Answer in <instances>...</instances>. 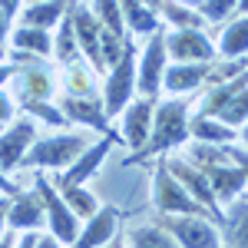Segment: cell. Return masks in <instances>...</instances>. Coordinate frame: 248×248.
<instances>
[{"label": "cell", "instance_id": "45", "mask_svg": "<svg viewBox=\"0 0 248 248\" xmlns=\"http://www.w3.org/2000/svg\"><path fill=\"white\" fill-rule=\"evenodd\" d=\"M103 248H123V238H119V235H116L113 242H106V245H103Z\"/></svg>", "mask_w": 248, "mask_h": 248}, {"label": "cell", "instance_id": "15", "mask_svg": "<svg viewBox=\"0 0 248 248\" xmlns=\"http://www.w3.org/2000/svg\"><path fill=\"white\" fill-rule=\"evenodd\" d=\"M116 229H119V209L116 205H99L93 218H86L79 225V235L70 248H103L106 242L116 238Z\"/></svg>", "mask_w": 248, "mask_h": 248}, {"label": "cell", "instance_id": "22", "mask_svg": "<svg viewBox=\"0 0 248 248\" xmlns=\"http://www.w3.org/2000/svg\"><path fill=\"white\" fill-rule=\"evenodd\" d=\"M119 3V10H123V23L133 30V33H142V37H149L159 30V14H153L149 7H142L139 0H116Z\"/></svg>", "mask_w": 248, "mask_h": 248}, {"label": "cell", "instance_id": "29", "mask_svg": "<svg viewBox=\"0 0 248 248\" xmlns=\"http://www.w3.org/2000/svg\"><path fill=\"white\" fill-rule=\"evenodd\" d=\"M159 14L169 20L175 30H202V23H205L199 10H192V7H182V3H172V0H162Z\"/></svg>", "mask_w": 248, "mask_h": 248}, {"label": "cell", "instance_id": "3", "mask_svg": "<svg viewBox=\"0 0 248 248\" xmlns=\"http://www.w3.org/2000/svg\"><path fill=\"white\" fill-rule=\"evenodd\" d=\"M33 192H37L40 202H43V218H46V229H50V235L57 238L60 245H73L83 222H79L77 215L70 212V205L63 202V195L57 192V186H53L46 175H37Z\"/></svg>", "mask_w": 248, "mask_h": 248}, {"label": "cell", "instance_id": "32", "mask_svg": "<svg viewBox=\"0 0 248 248\" xmlns=\"http://www.w3.org/2000/svg\"><path fill=\"white\" fill-rule=\"evenodd\" d=\"M235 10H238V0H202L199 3V14H202V20H209V23H222Z\"/></svg>", "mask_w": 248, "mask_h": 248}, {"label": "cell", "instance_id": "21", "mask_svg": "<svg viewBox=\"0 0 248 248\" xmlns=\"http://www.w3.org/2000/svg\"><path fill=\"white\" fill-rule=\"evenodd\" d=\"M189 136H195V139L205 142V146H229V142H235L238 129H232V126L212 119V116H192L189 119Z\"/></svg>", "mask_w": 248, "mask_h": 248}, {"label": "cell", "instance_id": "10", "mask_svg": "<svg viewBox=\"0 0 248 248\" xmlns=\"http://www.w3.org/2000/svg\"><path fill=\"white\" fill-rule=\"evenodd\" d=\"M37 142V123L33 119H17L10 123L3 133H0V169L10 172V169H20L23 155L30 153V146Z\"/></svg>", "mask_w": 248, "mask_h": 248}, {"label": "cell", "instance_id": "37", "mask_svg": "<svg viewBox=\"0 0 248 248\" xmlns=\"http://www.w3.org/2000/svg\"><path fill=\"white\" fill-rule=\"evenodd\" d=\"M0 192H3V195H7V199H10V195H17V186H14V182H10V179H7V172L0 169Z\"/></svg>", "mask_w": 248, "mask_h": 248}, {"label": "cell", "instance_id": "36", "mask_svg": "<svg viewBox=\"0 0 248 248\" xmlns=\"http://www.w3.org/2000/svg\"><path fill=\"white\" fill-rule=\"evenodd\" d=\"M0 10H3L7 17L14 20V17L20 14V10H23V0H0Z\"/></svg>", "mask_w": 248, "mask_h": 248}, {"label": "cell", "instance_id": "39", "mask_svg": "<svg viewBox=\"0 0 248 248\" xmlns=\"http://www.w3.org/2000/svg\"><path fill=\"white\" fill-rule=\"evenodd\" d=\"M10 37V17L0 10V50H3V40Z\"/></svg>", "mask_w": 248, "mask_h": 248}, {"label": "cell", "instance_id": "23", "mask_svg": "<svg viewBox=\"0 0 248 248\" xmlns=\"http://www.w3.org/2000/svg\"><path fill=\"white\" fill-rule=\"evenodd\" d=\"M215 53H222V57H229V60L245 57L248 53V17H238L225 27V33L218 37Z\"/></svg>", "mask_w": 248, "mask_h": 248}, {"label": "cell", "instance_id": "7", "mask_svg": "<svg viewBox=\"0 0 248 248\" xmlns=\"http://www.w3.org/2000/svg\"><path fill=\"white\" fill-rule=\"evenodd\" d=\"M70 20H73V33H77V46H79V57L83 63L96 70V73H106V57H103V37L109 30L99 27V20L93 17L90 7H73L70 10Z\"/></svg>", "mask_w": 248, "mask_h": 248}, {"label": "cell", "instance_id": "34", "mask_svg": "<svg viewBox=\"0 0 248 248\" xmlns=\"http://www.w3.org/2000/svg\"><path fill=\"white\" fill-rule=\"evenodd\" d=\"M10 119H14V99L0 90V126H3V123H10Z\"/></svg>", "mask_w": 248, "mask_h": 248}, {"label": "cell", "instance_id": "44", "mask_svg": "<svg viewBox=\"0 0 248 248\" xmlns=\"http://www.w3.org/2000/svg\"><path fill=\"white\" fill-rule=\"evenodd\" d=\"M17 245V238H14V235H3V238H0V248H14Z\"/></svg>", "mask_w": 248, "mask_h": 248}, {"label": "cell", "instance_id": "30", "mask_svg": "<svg viewBox=\"0 0 248 248\" xmlns=\"http://www.w3.org/2000/svg\"><path fill=\"white\" fill-rule=\"evenodd\" d=\"M129 248H175V238L162 225H139L129 232Z\"/></svg>", "mask_w": 248, "mask_h": 248}, {"label": "cell", "instance_id": "11", "mask_svg": "<svg viewBox=\"0 0 248 248\" xmlns=\"http://www.w3.org/2000/svg\"><path fill=\"white\" fill-rule=\"evenodd\" d=\"M166 53L175 63H212L215 46L202 30H172L166 33Z\"/></svg>", "mask_w": 248, "mask_h": 248}, {"label": "cell", "instance_id": "27", "mask_svg": "<svg viewBox=\"0 0 248 248\" xmlns=\"http://www.w3.org/2000/svg\"><path fill=\"white\" fill-rule=\"evenodd\" d=\"M53 53H57V60L63 63V66H70V63H77L79 57V46H77V33H73V20H70V14L57 23V37H53Z\"/></svg>", "mask_w": 248, "mask_h": 248}, {"label": "cell", "instance_id": "33", "mask_svg": "<svg viewBox=\"0 0 248 248\" xmlns=\"http://www.w3.org/2000/svg\"><path fill=\"white\" fill-rule=\"evenodd\" d=\"M23 113L37 116V119H43V123H50V126H66V116L60 113V106H53V103H17Z\"/></svg>", "mask_w": 248, "mask_h": 248}, {"label": "cell", "instance_id": "35", "mask_svg": "<svg viewBox=\"0 0 248 248\" xmlns=\"http://www.w3.org/2000/svg\"><path fill=\"white\" fill-rule=\"evenodd\" d=\"M225 153H229L232 162H238V166L245 169V179H248V153H242V149H232V146H225Z\"/></svg>", "mask_w": 248, "mask_h": 248}, {"label": "cell", "instance_id": "1", "mask_svg": "<svg viewBox=\"0 0 248 248\" xmlns=\"http://www.w3.org/2000/svg\"><path fill=\"white\" fill-rule=\"evenodd\" d=\"M189 139V99H162V103H155V113H153V129H149V139H146V146L133 155V159H126V166L129 162H146V159H159V155H166L172 146H182Z\"/></svg>", "mask_w": 248, "mask_h": 248}, {"label": "cell", "instance_id": "48", "mask_svg": "<svg viewBox=\"0 0 248 248\" xmlns=\"http://www.w3.org/2000/svg\"><path fill=\"white\" fill-rule=\"evenodd\" d=\"M238 136H242V139H245V142H248V119H245V123H242V133H238Z\"/></svg>", "mask_w": 248, "mask_h": 248}, {"label": "cell", "instance_id": "8", "mask_svg": "<svg viewBox=\"0 0 248 248\" xmlns=\"http://www.w3.org/2000/svg\"><path fill=\"white\" fill-rule=\"evenodd\" d=\"M169 66V53H166V33L155 30L149 33V43L142 50V57L136 63V90L142 96H155L162 90V73Z\"/></svg>", "mask_w": 248, "mask_h": 248}, {"label": "cell", "instance_id": "20", "mask_svg": "<svg viewBox=\"0 0 248 248\" xmlns=\"http://www.w3.org/2000/svg\"><path fill=\"white\" fill-rule=\"evenodd\" d=\"M14 40V50L17 53H27V57H50L53 53V37H50V30H40V27H27V23H20L17 30L10 33Z\"/></svg>", "mask_w": 248, "mask_h": 248}, {"label": "cell", "instance_id": "9", "mask_svg": "<svg viewBox=\"0 0 248 248\" xmlns=\"http://www.w3.org/2000/svg\"><path fill=\"white\" fill-rule=\"evenodd\" d=\"M166 166H169V172L175 175V182L212 215V222H222V218H225L222 209H218V199H215V192H212V186H209V179H205V172L199 169V166H192L186 159H166Z\"/></svg>", "mask_w": 248, "mask_h": 248}, {"label": "cell", "instance_id": "19", "mask_svg": "<svg viewBox=\"0 0 248 248\" xmlns=\"http://www.w3.org/2000/svg\"><path fill=\"white\" fill-rule=\"evenodd\" d=\"M73 7H77V0H40V3H30V7L20 10V23L50 30V27H57Z\"/></svg>", "mask_w": 248, "mask_h": 248}, {"label": "cell", "instance_id": "41", "mask_svg": "<svg viewBox=\"0 0 248 248\" xmlns=\"http://www.w3.org/2000/svg\"><path fill=\"white\" fill-rule=\"evenodd\" d=\"M37 245V232H23V235H20V242L14 248H33Z\"/></svg>", "mask_w": 248, "mask_h": 248}, {"label": "cell", "instance_id": "6", "mask_svg": "<svg viewBox=\"0 0 248 248\" xmlns=\"http://www.w3.org/2000/svg\"><path fill=\"white\" fill-rule=\"evenodd\" d=\"M155 225L169 232L179 248H222L218 229L205 215H162Z\"/></svg>", "mask_w": 248, "mask_h": 248}, {"label": "cell", "instance_id": "24", "mask_svg": "<svg viewBox=\"0 0 248 248\" xmlns=\"http://www.w3.org/2000/svg\"><path fill=\"white\" fill-rule=\"evenodd\" d=\"M225 222V235H229L232 248H248V199H232Z\"/></svg>", "mask_w": 248, "mask_h": 248}, {"label": "cell", "instance_id": "43", "mask_svg": "<svg viewBox=\"0 0 248 248\" xmlns=\"http://www.w3.org/2000/svg\"><path fill=\"white\" fill-rule=\"evenodd\" d=\"M139 3H142V7H149L153 14H159V7H162V0H139Z\"/></svg>", "mask_w": 248, "mask_h": 248}, {"label": "cell", "instance_id": "26", "mask_svg": "<svg viewBox=\"0 0 248 248\" xmlns=\"http://www.w3.org/2000/svg\"><path fill=\"white\" fill-rule=\"evenodd\" d=\"M63 90L66 96H96L93 90V70L77 60V63H70V66H63Z\"/></svg>", "mask_w": 248, "mask_h": 248}, {"label": "cell", "instance_id": "14", "mask_svg": "<svg viewBox=\"0 0 248 248\" xmlns=\"http://www.w3.org/2000/svg\"><path fill=\"white\" fill-rule=\"evenodd\" d=\"M153 113H155V96H139L123 109V139L133 146L136 153L146 146L149 129H153Z\"/></svg>", "mask_w": 248, "mask_h": 248}, {"label": "cell", "instance_id": "42", "mask_svg": "<svg viewBox=\"0 0 248 248\" xmlns=\"http://www.w3.org/2000/svg\"><path fill=\"white\" fill-rule=\"evenodd\" d=\"M7 205H10V199H0V238L7 235Z\"/></svg>", "mask_w": 248, "mask_h": 248}, {"label": "cell", "instance_id": "4", "mask_svg": "<svg viewBox=\"0 0 248 248\" xmlns=\"http://www.w3.org/2000/svg\"><path fill=\"white\" fill-rule=\"evenodd\" d=\"M153 202L162 215H205L212 218L209 212L202 209L189 192L175 182V175L166 166V155H159V166H155V179H153Z\"/></svg>", "mask_w": 248, "mask_h": 248}, {"label": "cell", "instance_id": "49", "mask_svg": "<svg viewBox=\"0 0 248 248\" xmlns=\"http://www.w3.org/2000/svg\"><path fill=\"white\" fill-rule=\"evenodd\" d=\"M30 3H40V0H30Z\"/></svg>", "mask_w": 248, "mask_h": 248}, {"label": "cell", "instance_id": "16", "mask_svg": "<svg viewBox=\"0 0 248 248\" xmlns=\"http://www.w3.org/2000/svg\"><path fill=\"white\" fill-rule=\"evenodd\" d=\"M17 103H50L53 96V73L43 63H30L17 70Z\"/></svg>", "mask_w": 248, "mask_h": 248}, {"label": "cell", "instance_id": "18", "mask_svg": "<svg viewBox=\"0 0 248 248\" xmlns=\"http://www.w3.org/2000/svg\"><path fill=\"white\" fill-rule=\"evenodd\" d=\"M205 73H209V63H172L162 73V90H169L172 96L195 93L202 86Z\"/></svg>", "mask_w": 248, "mask_h": 248}, {"label": "cell", "instance_id": "40", "mask_svg": "<svg viewBox=\"0 0 248 248\" xmlns=\"http://www.w3.org/2000/svg\"><path fill=\"white\" fill-rule=\"evenodd\" d=\"M33 248H63V245H60L53 235H37V245Z\"/></svg>", "mask_w": 248, "mask_h": 248}, {"label": "cell", "instance_id": "28", "mask_svg": "<svg viewBox=\"0 0 248 248\" xmlns=\"http://www.w3.org/2000/svg\"><path fill=\"white\" fill-rule=\"evenodd\" d=\"M93 17L99 20V27L103 30H109L113 37L126 40V23H123V10H119V3L116 0H93Z\"/></svg>", "mask_w": 248, "mask_h": 248}, {"label": "cell", "instance_id": "38", "mask_svg": "<svg viewBox=\"0 0 248 248\" xmlns=\"http://www.w3.org/2000/svg\"><path fill=\"white\" fill-rule=\"evenodd\" d=\"M14 77H17V66L14 63H0V90H3L7 79H14Z\"/></svg>", "mask_w": 248, "mask_h": 248}, {"label": "cell", "instance_id": "46", "mask_svg": "<svg viewBox=\"0 0 248 248\" xmlns=\"http://www.w3.org/2000/svg\"><path fill=\"white\" fill-rule=\"evenodd\" d=\"M172 3H182V7H199L202 0H172Z\"/></svg>", "mask_w": 248, "mask_h": 248}, {"label": "cell", "instance_id": "31", "mask_svg": "<svg viewBox=\"0 0 248 248\" xmlns=\"http://www.w3.org/2000/svg\"><path fill=\"white\" fill-rule=\"evenodd\" d=\"M215 119H218V123H225V126H232V129H238V126L248 119V86L232 96L229 103L222 106V113L215 116Z\"/></svg>", "mask_w": 248, "mask_h": 248}, {"label": "cell", "instance_id": "25", "mask_svg": "<svg viewBox=\"0 0 248 248\" xmlns=\"http://www.w3.org/2000/svg\"><path fill=\"white\" fill-rule=\"evenodd\" d=\"M57 192L63 195V202L70 205V212L77 215V218H93L96 212H99V202H96V195L86 186H57Z\"/></svg>", "mask_w": 248, "mask_h": 248}, {"label": "cell", "instance_id": "12", "mask_svg": "<svg viewBox=\"0 0 248 248\" xmlns=\"http://www.w3.org/2000/svg\"><path fill=\"white\" fill-rule=\"evenodd\" d=\"M60 113L66 116V123H83L96 129L99 136H109V139H119V133L109 129V119H106V109H103V99L96 96H63L60 99Z\"/></svg>", "mask_w": 248, "mask_h": 248}, {"label": "cell", "instance_id": "2", "mask_svg": "<svg viewBox=\"0 0 248 248\" xmlns=\"http://www.w3.org/2000/svg\"><path fill=\"white\" fill-rule=\"evenodd\" d=\"M86 146H90V139L79 133H57L46 139H37L30 146V153L23 155L20 169H70Z\"/></svg>", "mask_w": 248, "mask_h": 248}, {"label": "cell", "instance_id": "13", "mask_svg": "<svg viewBox=\"0 0 248 248\" xmlns=\"http://www.w3.org/2000/svg\"><path fill=\"white\" fill-rule=\"evenodd\" d=\"M113 142H116V139H109V136H103V139L90 142V146L77 155V162L57 175L53 186H86V179H93L96 172H99V166L106 162V155H109V149H113Z\"/></svg>", "mask_w": 248, "mask_h": 248}, {"label": "cell", "instance_id": "17", "mask_svg": "<svg viewBox=\"0 0 248 248\" xmlns=\"http://www.w3.org/2000/svg\"><path fill=\"white\" fill-rule=\"evenodd\" d=\"M46 218H43V202L37 192H17L10 195L7 205V225L14 232H37Z\"/></svg>", "mask_w": 248, "mask_h": 248}, {"label": "cell", "instance_id": "5", "mask_svg": "<svg viewBox=\"0 0 248 248\" xmlns=\"http://www.w3.org/2000/svg\"><path fill=\"white\" fill-rule=\"evenodd\" d=\"M136 96V57H133V43L126 46L123 60L109 66L106 73V83H103V109H106V119L119 116Z\"/></svg>", "mask_w": 248, "mask_h": 248}, {"label": "cell", "instance_id": "47", "mask_svg": "<svg viewBox=\"0 0 248 248\" xmlns=\"http://www.w3.org/2000/svg\"><path fill=\"white\" fill-rule=\"evenodd\" d=\"M235 14H245L248 17V0H238V10H235Z\"/></svg>", "mask_w": 248, "mask_h": 248}]
</instances>
